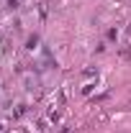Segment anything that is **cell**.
<instances>
[{
    "label": "cell",
    "mask_w": 131,
    "mask_h": 133,
    "mask_svg": "<svg viewBox=\"0 0 131 133\" xmlns=\"http://www.w3.org/2000/svg\"><path fill=\"white\" fill-rule=\"evenodd\" d=\"M10 3V8H18V0H8Z\"/></svg>",
    "instance_id": "cell-1"
}]
</instances>
